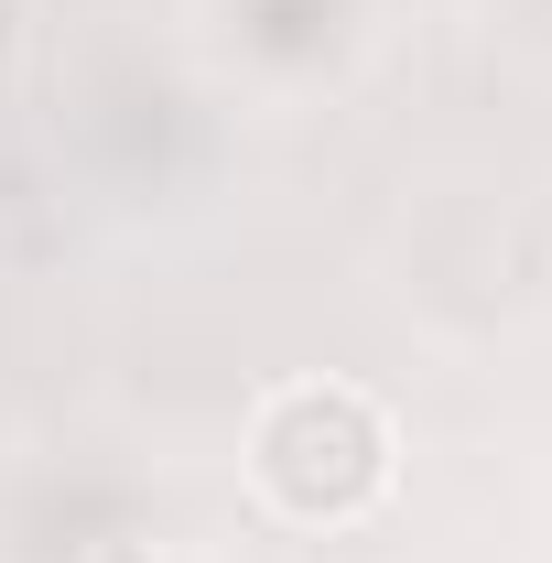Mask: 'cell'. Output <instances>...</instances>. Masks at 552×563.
Wrapping results in <instances>:
<instances>
[{"instance_id":"1","label":"cell","mask_w":552,"mask_h":563,"mask_svg":"<svg viewBox=\"0 0 552 563\" xmlns=\"http://www.w3.org/2000/svg\"><path fill=\"white\" fill-rule=\"evenodd\" d=\"M250 477L292 520H357L368 498L390 488V422L346 379H292L250 422Z\"/></svg>"}]
</instances>
